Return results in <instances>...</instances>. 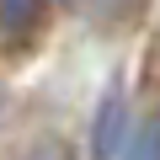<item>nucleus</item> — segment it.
<instances>
[{
	"label": "nucleus",
	"mask_w": 160,
	"mask_h": 160,
	"mask_svg": "<svg viewBox=\"0 0 160 160\" xmlns=\"http://www.w3.org/2000/svg\"><path fill=\"white\" fill-rule=\"evenodd\" d=\"M123 160H160V112H144L123 133Z\"/></svg>",
	"instance_id": "2"
},
{
	"label": "nucleus",
	"mask_w": 160,
	"mask_h": 160,
	"mask_svg": "<svg viewBox=\"0 0 160 160\" xmlns=\"http://www.w3.org/2000/svg\"><path fill=\"white\" fill-rule=\"evenodd\" d=\"M123 133H128V123H123V96L112 91V96L96 107V128H91V160H112V155L123 149Z\"/></svg>",
	"instance_id": "1"
},
{
	"label": "nucleus",
	"mask_w": 160,
	"mask_h": 160,
	"mask_svg": "<svg viewBox=\"0 0 160 160\" xmlns=\"http://www.w3.org/2000/svg\"><path fill=\"white\" fill-rule=\"evenodd\" d=\"M43 6L48 0H0V32L6 38H32L38 22H43Z\"/></svg>",
	"instance_id": "3"
},
{
	"label": "nucleus",
	"mask_w": 160,
	"mask_h": 160,
	"mask_svg": "<svg viewBox=\"0 0 160 160\" xmlns=\"http://www.w3.org/2000/svg\"><path fill=\"white\" fill-rule=\"evenodd\" d=\"M80 6H86L91 16H118V11L128 6V0H80Z\"/></svg>",
	"instance_id": "4"
}]
</instances>
